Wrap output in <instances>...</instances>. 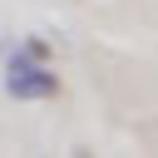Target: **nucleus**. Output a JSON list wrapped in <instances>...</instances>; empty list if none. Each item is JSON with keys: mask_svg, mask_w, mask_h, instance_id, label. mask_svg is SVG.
Instances as JSON below:
<instances>
[{"mask_svg": "<svg viewBox=\"0 0 158 158\" xmlns=\"http://www.w3.org/2000/svg\"><path fill=\"white\" fill-rule=\"evenodd\" d=\"M20 49H25V54H30V59H40V64H44V59H49V44H44V40H35V35H30V40H25V44H20Z\"/></svg>", "mask_w": 158, "mask_h": 158, "instance_id": "2", "label": "nucleus"}, {"mask_svg": "<svg viewBox=\"0 0 158 158\" xmlns=\"http://www.w3.org/2000/svg\"><path fill=\"white\" fill-rule=\"evenodd\" d=\"M74 158H89V153H84V148H79V153H74Z\"/></svg>", "mask_w": 158, "mask_h": 158, "instance_id": "3", "label": "nucleus"}, {"mask_svg": "<svg viewBox=\"0 0 158 158\" xmlns=\"http://www.w3.org/2000/svg\"><path fill=\"white\" fill-rule=\"evenodd\" d=\"M5 94L10 99H54L59 94V74L49 64L30 59L25 49H15L10 64H5Z\"/></svg>", "mask_w": 158, "mask_h": 158, "instance_id": "1", "label": "nucleus"}]
</instances>
